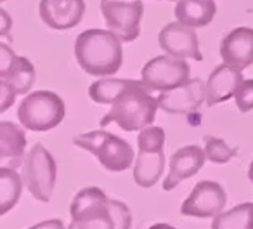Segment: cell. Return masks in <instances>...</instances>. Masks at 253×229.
I'll list each match as a JSON object with an SVG mask.
<instances>
[{"mask_svg":"<svg viewBox=\"0 0 253 229\" xmlns=\"http://www.w3.org/2000/svg\"><path fill=\"white\" fill-rule=\"evenodd\" d=\"M2 2H5V0H2Z\"/></svg>","mask_w":253,"mask_h":229,"instance_id":"30","label":"cell"},{"mask_svg":"<svg viewBox=\"0 0 253 229\" xmlns=\"http://www.w3.org/2000/svg\"><path fill=\"white\" fill-rule=\"evenodd\" d=\"M205 155L207 160L211 163H227L231 158L238 155V148L229 146L224 139L213 137V136H205Z\"/></svg>","mask_w":253,"mask_h":229,"instance_id":"23","label":"cell"},{"mask_svg":"<svg viewBox=\"0 0 253 229\" xmlns=\"http://www.w3.org/2000/svg\"><path fill=\"white\" fill-rule=\"evenodd\" d=\"M248 179L252 181V184H253V162L250 163V167H248Z\"/></svg>","mask_w":253,"mask_h":229,"instance_id":"29","label":"cell"},{"mask_svg":"<svg viewBox=\"0 0 253 229\" xmlns=\"http://www.w3.org/2000/svg\"><path fill=\"white\" fill-rule=\"evenodd\" d=\"M243 78L241 70L229 64H218L207 82V104L215 106L218 102H225L227 99L234 97L236 91L241 85Z\"/></svg>","mask_w":253,"mask_h":229,"instance_id":"17","label":"cell"},{"mask_svg":"<svg viewBox=\"0 0 253 229\" xmlns=\"http://www.w3.org/2000/svg\"><path fill=\"white\" fill-rule=\"evenodd\" d=\"M205 160H207L205 149H201L196 144H189L177 149L170 156V170L167 174V179L163 181V191H172L182 181L196 176L203 169Z\"/></svg>","mask_w":253,"mask_h":229,"instance_id":"15","label":"cell"},{"mask_svg":"<svg viewBox=\"0 0 253 229\" xmlns=\"http://www.w3.org/2000/svg\"><path fill=\"white\" fill-rule=\"evenodd\" d=\"M73 144L92 153L108 172H123L132 165L135 153L125 139L106 131H92L73 139Z\"/></svg>","mask_w":253,"mask_h":229,"instance_id":"4","label":"cell"},{"mask_svg":"<svg viewBox=\"0 0 253 229\" xmlns=\"http://www.w3.org/2000/svg\"><path fill=\"white\" fill-rule=\"evenodd\" d=\"M207 102V84L201 78H189L186 84L158 95V106L170 115H189Z\"/></svg>","mask_w":253,"mask_h":229,"instance_id":"12","label":"cell"},{"mask_svg":"<svg viewBox=\"0 0 253 229\" xmlns=\"http://www.w3.org/2000/svg\"><path fill=\"white\" fill-rule=\"evenodd\" d=\"M165 141L167 136L162 127H146L139 132V155L134 165V181L141 187H153L160 181L165 169Z\"/></svg>","mask_w":253,"mask_h":229,"instance_id":"6","label":"cell"},{"mask_svg":"<svg viewBox=\"0 0 253 229\" xmlns=\"http://www.w3.org/2000/svg\"><path fill=\"white\" fill-rule=\"evenodd\" d=\"M211 229H253V203H241L213 217Z\"/></svg>","mask_w":253,"mask_h":229,"instance_id":"21","label":"cell"},{"mask_svg":"<svg viewBox=\"0 0 253 229\" xmlns=\"http://www.w3.org/2000/svg\"><path fill=\"white\" fill-rule=\"evenodd\" d=\"M148 229H177V228H173V226H170V224H165V222H158V224L149 226Z\"/></svg>","mask_w":253,"mask_h":229,"instance_id":"28","label":"cell"},{"mask_svg":"<svg viewBox=\"0 0 253 229\" xmlns=\"http://www.w3.org/2000/svg\"><path fill=\"white\" fill-rule=\"evenodd\" d=\"M75 57L85 73L92 77H111L123 64L122 40L109 30H85L77 37Z\"/></svg>","mask_w":253,"mask_h":229,"instance_id":"2","label":"cell"},{"mask_svg":"<svg viewBox=\"0 0 253 229\" xmlns=\"http://www.w3.org/2000/svg\"><path fill=\"white\" fill-rule=\"evenodd\" d=\"M71 224L68 229H130L132 214L123 201L108 198L99 187H85L70 205Z\"/></svg>","mask_w":253,"mask_h":229,"instance_id":"1","label":"cell"},{"mask_svg":"<svg viewBox=\"0 0 253 229\" xmlns=\"http://www.w3.org/2000/svg\"><path fill=\"white\" fill-rule=\"evenodd\" d=\"M0 80L7 82L18 95H25L35 84V66L28 57L18 56L7 44H0Z\"/></svg>","mask_w":253,"mask_h":229,"instance_id":"13","label":"cell"},{"mask_svg":"<svg viewBox=\"0 0 253 229\" xmlns=\"http://www.w3.org/2000/svg\"><path fill=\"white\" fill-rule=\"evenodd\" d=\"M220 57L225 64L246 70L253 64V28L238 26L220 42Z\"/></svg>","mask_w":253,"mask_h":229,"instance_id":"16","label":"cell"},{"mask_svg":"<svg viewBox=\"0 0 253 229\" xmlns=\"http://www.w3.org/2000/svg\"><path fill=\"white\" fill-rule=\"evenodd\" d=\"M101 12L109 32L122 42H134L141 35L144 16L142 0H101Z\"/></svg>","mask_w":253,"mask_h":229,"instance_id":"8","label":"cell"},{"mask_svg":"<svg viewBox=\"0 0 253 229\" xmlns=\"http://www.w3.org/2000/svg\"><path fill=\"white\" fill-rule=\"evenodd\" d=\"M85 9V0H40L39 14L49 28L64 32L80 25Z\"/></svg>","mask_w":253,"mask_h":229,"instance_id":"14","label":"cell"},{"mask_svg":"<svg viewBox=\"0 0 253 229\" xmlns=\"http://www.w3.org/2000/svg\"><path fill=\"white\" fill-rule=\"evenodd\" d=\"M227 194L225 189L215 181H201L194 186L189 196L184 200L180 214L186 217H217L224 212Z\"/></svg>","mask_w":253,"mask_h":229,"instance_id":"10","label":"cell"},{"mask_svg":"<svg viewBox=\"0 0 253 229\" xmlns=\"http://www.w3.org/2000/svg\"><path fill=\"white\" fill-rule=\"evenodd\" d=\"M236 106L241 113H248L253 109V78L243 80L234 94Z\"/></svg>","mask_w":253,"mask_h":229,"instance_id":"24","label":"cell"},{"mask_svg":"<svg viewBox=\"0 0 253 229\" xmlns=\"http://www.w3.org/2000/svg\"><path fill=\"white\" fill-rule=\"evenodd\" d=\"M23 189V177L14 169L0 167V214L5 215L19 201Z\"/></svg>","mask_w":253,"mask_h":229,"instance_id":"20","label":"cell"},{"mask_svg":"<svg viewBox=\"0 0 253 229\" xmlns=\"http://www.w3.org/2000/svg\"><path fill=\"white\" fill-rule=\"evenodd\" d=\"M130 82V78H101L88 87V95L99 104H113V101L128 87Z\"/></svg>","mask_w":253,"mask_h":229,"instance_id":"22","label":"cell"},{"mask_svg":"<svg viewBox=\"0 0 253 229\" xmlns=\"http://www.w3.org/2000/svg\"><path fill=\"white\" fill-rule=\"evenodd\" d=\"M158 97H153L142 80H132L128 87L113 101L111 109L101 118L99 125L116 124L126 132L144 131L151 127L158 111Z\"/></svg>","mask_w":253,"mask_h":229,"instance_id":"3","label":"cell"},{"mask_svg":"<svg viewBox=\"0 0 253 229\" xmlns=\"http://www.w3.org/2000/svg\"><path fill=\"white\" fill-rule=\"evenodd\" d=\"M175 18L191 28H203L213 21L217 5L213 0H177Z\"/></svg>","mask_w":253,"mask_h":229,"instance_id":"19","label":"cell"},{"mask_svg":"<svg viewBox=\"0 0 253 229\" xmlns=\"http://www.w3.org/2000/svg\"><path fill=\"white\" fill-rule=\"evenodd\" d=\"M191 66L184 59L172 57L169 54L156 56L144 64L141 80L149 91L169 92L180 87L189 80Z\"/></svg>","mask_w":253,"mask_h":229,"instance_id":"9","label":"cell"},{"mask_svg":"<svg viewBox=\"0 0 253 229\" xmlns=\"http://www.w3.org/2000/svg\"><path fill=\"white\" fill-rule=\"evenodd\" d=\"M196 28H191L182 25L180 21L169 23L162 28L158 35V44L163 52L179 59H194L203 61V54L200 50V40L194 32Z\"/></svg>","mask_w":253,"mask_h":229,"instance_id":"11","label":"cell"},{"mask_svg":"<svg viewBox=\"0 0 253 229\" xmlns=\"http://www.w3.org/2000/svg\"><path fill=\"white\" fill-rule=\"evenodd\" d=\"M57 165L49 149L40 142L33 144L23 163V183L28 187L32 196L39 201H50L56 187Z\"/></svg>","mask_w":253,"mask_h":229,"instance_id":"7","label":"cell"},{"mask_svg":"<svg viewBox=\"0 0 253 229\" xmlns=\"http://www.w3.org/2000/svg\"><path fill=\"white\" fill-rule=\"evenodd\" d=\"M66 115L61 95L52 91H37L28 94L18 108V118L26 131L49 132L56 129Z\"/></svg>","mask_w":253,"mask_h":229,"instance_id":"5","label":"cell"},{"mask_svg":"<svg viewBox=\"0 0 253 229\" xmlns=\"http://www.w3.org/2000/svg\"><path fill=\"white\" fill-rule=\"evenodd\" d=\"M25 131L12 122H0V167L16 170L25 163Z\"/></svg>","mask_w":253,"mask_h":229,"instance_id":"18","label":"cell"},{"mask_svg":"<svg viewBox=\"0 0 253 229\" xmlns=\"http://www.w3.org/2000/svg\"><path fill=\"white\" fill-rule=\"evenodd\" d=\"M0 16H2V21H4V26H2V37H5L9 33V26H11V18H9L7 11H0Z\"/></svg>","mask_w":253,"mask_h":229,"instance_id":"27","label":"cell"},{"mask_svg":"<svg viewBox=\"0 0 253 229\" xmlns=\"http://www.w3.org/2000/svg\"><path fill=\"white\" fill-rule=\"evenodd\" d=\"M28 229H68V228H64L63 221H59V219H49V221L39 222V224L32 226Z\"/></svg>","mask_w":253,"mask_h":229,"instance_id":"26","label":"cell"},{"mask_svg":"<svg viewBox=\"0 0 253 229\" xmlns=\"http://www.w3.org/2000/svg\"><path fill=\"white\" fill-rule=\"evenodd\" d=\"M16 91L7 84V82L0 80V113H5L12 106L16 99Z\"/></svg>","mask_w":253,"mask_h":229,"instance_id":"25","label":"cell"}]
</instances>
